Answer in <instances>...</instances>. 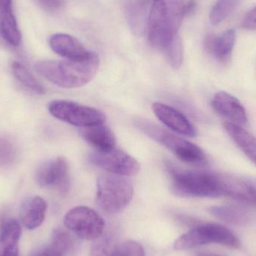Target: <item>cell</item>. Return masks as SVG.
Listing matches in <instances>:
<instances>
[{
	"label": "cell",
	"instance_id": "obj_1",
	"mask_svg": "<svg viewBox=\"0 0 256 256\" xmlns=\"http://www.w3.org/2000/svg\"><path fill=\"white\" fill-rule=\"evenodd\" d=\"M98 68V56L93 52L82 60L43 61L36 66L38 73L52 84L64 88L86 85L94 78Z\"/></svg>",
	"mask_w": 256,
	"mask_h": 256
},
{
	"label": "cell",
	"instance_id": "obj_2",
	"mask_svg": "<svg viewBox=\"0 0 256 256\" xmlns=\"http://www.w3.org/2000/svg\"><path fill=\"white\" fill-rule=\"evenodd\" d=\"M183 0H152L148 19V40L154 48L162 51L178 36L185 16Z\"/></svg>",
	"mask_w": 256,
	"mask_h": 256
},
{
	"label": "cell",
	"instance_id": "obj_3",
	"mask_svg": "<svg viewBox=\"0 0 256 256\" xmlns=\"http://www.w3.org/2000/svg\"><path fill=\"white\" fill-rule=\"evenodd\" d=\"M166 167L171 177L173 191L177 195L200 198L224 196L222 174L182 170L171 162H166Z\"/></svg>",
	"mask_w": 256,
	"mask_h": 256
},
{
	"label": "cell",
	"instance_id": "obj_4",
	"mask_svg": "<svg viewBox=\"0 0 256 256\" xmlns=\"http://www.w3.org/2000/svg\"><path fill=\"white\" fill-rule=\"evenodd\" d=\"M135 126L148 136L168 148L183 162L192 165H204L207 162L206 154L198 146L168 132L152 122L140 118L135 122Z\"/></svg>",
	"mask_w": 256,
	"mask_h": 256
},
{
	"label": "cell",
	"instance_id": "obj_5",
	"mask_svg": "<svg viewBox=\"0 0 256 256\" xmlns=\"http://www.w3.org/2000/svg\"><path fill=\"white\" fill-rule=\"evenodd\" d=\"M216 244L232 249H239L240 240L231 230L218 224H202L192 227L177 239L174 248L177 250L194 249L198 246Z\"/></svg>",
	"mask_w": 256,
	"mask_h": 256
},
{
	"label": "cell",
	"instance_id": "obj_6",
	"mask_svg": "<svg viewBox=\"0 0 256 256\" xmlns=\"http://www.w3.org/2000/svg\"><path fill=\"white\" fill-rule=\"evenodd\" d=\"M132 196V182L126 176L104 174L98 179L96 200L99 207L106 213H120L126 209Z\"/></svg>",
	"mask_w": 256,
	"mask_h": 256
},
{
	"label": "cell",
	"instance_id": "obj_7",
	"mask_svg": "<svg viewBox=\"0 0 256 256\" xmlns=\"http://www.w3.org/2000/svg\"><path fill=\"white\" fill-rule=\"evenodd\" d=\"M48 110L54 118L81 128L102 124L106 120L104 114L98 110L69 100L51 102Z\"/></svg>",
	"mask_w": 256,
	"mask_h": 256
},
{
	"label": "cell",
	"instance_id": "obj_8",
	"mask_svg": "<svg viewBox=\"0 0 256 256\" xmlns=\"http://www.w3.org/2000/svg\"><path fill=\"white\" fill-rule=\"evenodd\" d=\"M64 226L80 238L94 240L104 234L105 221L96 210L78 206L69 210L64 218Z\"/></svg>",
	"mask_w": 256,
	"mask_h": 256
},
{
	"label": "cell",
	"instance_id": "obj_9",
	"mask_svg": "<svg viewBox=\"0 0 256 256\" xmlns=\"http://www.w3.org/2000/svg\"><path fill=\"white\" fill-rule=\"evenodd\" d=\"M88 160L93 165L117 176H135L140 170V164L135 158L115 148L92 152Z\"/></svg>",
	"mask_w": 256,
	"mask_h": 256
},
{
	"label": "cell",
	"instance_id": "obj_10",
	"mask_svg": "<svg viewBox=\"0 0 256 256\" xmlns=\"http://www.w3.org/2000/svg\"><path fill=\"white\" fill-rule=\"evenodd\" d=\"M36 180L40 186H52L62 194L70 188L68 164L64 158L46 161L36 170Z\"/></svg>",
	"mask_w": 256,
	"mask_h": 256
},
{
	"label": "cell",
	"instance_id": "obj_11",
	"mask_svg": "<svg viewBox=\"0 0 256 256\" xmlns=\"http://www.w3.org/2000/svg\"><path fill=\"white\" fill-rule=\"evenodd\" d=\"M156 118L174 132L188 137H195L197 131L192 123L182 112L165 104L156 102L152 106Z\"/></svg>",
	"mask_w": 256,
	"mask_h": 256
},
{
	"label": "cell",
	"instance_id": "obj_12",
	"mask_svg": "<svg viewBox=\"0 0 256 256\" xmlns=\"http://www.w3.org/2000/svg\"><path fill=\"white\" fill-rule=\"evenodd\" d=\"M214 110L228 120V122L243 126L248 122V116L244 106L238 99L226 92H219L212 100Z\"/></svg>",
	"mask_w": 256,
	"mask_h": 256
},
{
	"label": "cell",
	"instance_id": "obj_13",
	"mask_svg": "<svg viewBox=\"0 0 256 256\" xmlns=\"http://www.w3.org/2000/svg\"><path fill=\"white\" fill-rule=\"evenodd\" d=\"M51 49L60 56L68 60H82L90 55V51L73 36L58 33L50 39Z\"/></svg>",
	"mask_w": 256,
	"mask_h": 256
},
{
	"label": "cell",
	"instance_id": "obj_14",
	"mask_svg": "<svg viewBox=\"0 0 256 256\" xmlns=\"http://www.w3.org/2000/svg\"><path fill=\"white\" fill-rule=\"evenodd\" d=\"M236 30L230 28L220 34H210L204 40V48L210 56L220 62H226L234 49Z\"/></svg>",
	"mask_w": 256,
	"mask_h": 256
},
{
	"label": "cell",
	"instance_id": "obj_15",
	"mask_svg": "<svg viewBox=\"0 0 256 256\" xmlns=\"http://www.w3.org/2000/svg\"><path fill=\"white\" fill-rule=\"evenodd\" d=\"M48 204L40 196L31 197L24 202L20 209V219L24 226L28 230L38 228L46 216Z\"/></svg>",
	"mask_w": 256,
	"mask_h": 256
},
{
	"label": "cell",
	"instance_id": "obj_16",
	"mask_svg": "<svg viewBox=\"0 0 256 256\" xmlns=\"http://www.w3.org/2000/svg\"><path fill=\"white\" fill-rule=\"evenodd\" d=\"M0 33L10 44H20L22 36L12 10V0H0Z\"/></svg>",
	"mask_w": 256,
	"mask_h": 256
},
{
	"label": "cell",
	"instance_id": "obj_17",
	"mask_svg": "<svg viewBox=\"0 0 256 256\" xmlns=\"http://www.w3.org/2000/svg\"><path fill=\"white\" fill-rule=\"evenodd\" d=\"M80 132L82 138L94 146L97 150H108L115 148V136L104 123L82 128Z\"/></svg>",
	"mask_w": 256,
	"mask_h": 256
},
{
	"label": "cell",
	"instance_id": "obj_18",
	"mask_svg": "<svg viewBox=\"0 0 256 256\" xmlns=\"http://www.w3.org/2000/svg\"><path fill=\"white\" fill-rule=\"evenodd\" d=\"M224 128L232 140L244 154L256 166V138L242 126L233 123H224Z\"/></svg>",
	"mask_w": 256,
	"mask_h": 256
},
{
	"label": "cell",
	"instance_id": "obj_19",
	"mask_svg": "<svg viewBox=\"0 0 256 256\" xmlns=\"http://www.w3.org/2000/svg\"><path fill=\"white\" fill-rule=\"evenodd\" d=\"M21 227L15 220L4 222L0 231V256H18Z\"/></svg>",
	"mask_w": 256,
	"mask_h": 256
},
{
	"label": "cell",
	"instance_id": "obj_20",
	"mask_svg": "<svg viewBox=\"0 0 256 256\" xmlns=\"http://www.w3.org/2000/svg\"><path fill=\"white\" fill-rule=\"evenodd\" d=\"M212 216L234 226H245L250 222V214L244 208L236 206H214L209 209Z\"/></svg>",
	"mask_w": 256,
	"mask_h": 256
},
{
	"label": "cell",
	"instance_id": "obj_21",
	"mask_svg": "<svg viewBox=\"0 0 256 256\" xmlns=\"http://www.w3.org/2000/svg\"><path fill=\"white\" fill-rule=\"evenodd\" d=\"M14 76L22 86L38 94H44L45 88L31 72L21 63L14 62L12 66Z\"/></svg>",
	"mask_w": 256,
	"mask_h": 256
},
{
	"label": "cell",
	"instance_id": "obj_22",
	"mask_svg": "<svg viewBox=\"0 0 256 256\" xmlns=\"http://www.w3.org/2000/svg\"><path fill=\"white\" fill-rule=\"evenodd\" d=\"M242 0H218L210 10V22L216 26L225 20L239 6Z\"/></svg>",
	"mask_w": 256,
	"mask_h": 256
},
{
	"label": "cell",
	"instance_id": "obj_23",
	"mask_svg": "<svg viewBox=\"0 0 256 256\" xmlns=\"http://www.w3.org/2000/svg\"><path fill=\"white\" fill-rule=\"evenodd\" d=\"M162 52L165 56L166 60L173 68H179L183 62V45L180 36H176Z\"/></svg>",
	"mask_w": 256,
	"mask_h": 256
},
{
	"label": "cell",
	"instance_id": "obj_24",
	"mask_svg": "<svg viewBox=\"0 0 256 256\" xmlns=\"http://www.w3.org/2000/svg\"><path fill=\"white\" fill-rule=\"evenodd\" d=\"M116 249L112 236L104 233L93 242L90 256H114Z\"/></svg>",
	"mask_w": 256,
	"mask_h": 256
},
{
	"label": "cell",
	"instance_id": "obj_25",
	"mask_svg": "<svg viewBox=\"0 0 256 256\" xmlns=\"http://www.w3.org/2000/svg\"><path fill=\"white\" fill-rule=\"evenodd\" d=\"M74 245L73 238L66 230L57 228L52 234L50 246L63 256L68 252Z\"/></svg>",
	"mask_w": 256,
	"mask_h": 256
},
{
	"label": "cell",
	"instance_id": "obj_26",
	"mask_svg": "<svg viewBox=\"0 0 256 256\" xmlns=\"http://www.w3.org/2000/svg\"><path fill=\"white\" fill-rule=\"evenodd\" d=\"M16 158V149L9 140L0 137V166L10 165Z\"/></svg>",
	"mask_w": 256,
	"mask_h": 256
},
{
	"label": "cell",
	"instance_id": "obj_27",
	"mask_svg": "<svg viewBox=\"0 0 256 256\" xmlns=\"http://www.w3.org/2000/svg\"><path fill=\"white\" fill-rule=\"evenodd\" d=\"M116 255L118 256H146L142 246L134 242L127 240L117 248Z\"/></svg>",
	"mask_w": 256,
	"mask_h": 256
},
{
	"label": "cell",
	"instance_id": "obj_28",
	"mask_svg": "<svg viewBox=\"0 0 256 256\" xmlns=\"http://www.w3.org/2000/svg\"><path fill=\"white\" fill-rule=\"evenodd\" d=\"M243 28L248 30H256V7L250 10L242 21Z\"/></svg>",
	"mask_w": 256,
	"mask_h": 256
},
{
	"label": "cell",
	"instance_id": "obj_29",
	"mask_svg": "<svg viewBox=\"0 0 256 256\" xmlns=\"http://www.w3.org/2000/svg\"><path fill=\"white\" fill-rule=\"evenodd\" d=\"M43 7L48 9H56L64 4L66 0H38Z\"/></svg>",
	"mask_w": 256,
	"mask_h": 256
},
{
	"label": "cell",
	"instance_id": "obj_30",
	"mask_svg": "<svg viewBox=\"0 0 256 256\" xmlns=\"http://www.w3.org/2000/svg\"><path fill=\"white\" fill-rule=\"evenodd\" d=\"M32 256H63V255L54 249L52 246H50L45 249L37 251Z\"/></svg>",
	"mask_w": 256,
	"mask_h": 256
},
{
	"label": "cell",
	"instance_id": "obj_31",
	"mask_svg": "<svg viewBox=\"0 0 256 256\" xmlns=\"http://www.w3.org/2000/svg\"><path fill=\"white\" fill-rule=\"evenodd\" d=\"M195 0H189V1L186 2L184 3L185 16L189 14L192 13V12H194V9H195Z\"/></svg>",
	"mask_w": 256,
	"mask_h": 256
},
{
	"label": "cell",
	"instance_id": "obj_32",
	"mask_svg": "<svg viewBox=\"0 0 256 256\" xmlns=\"http://www.w3.org/2000/svg\"><path fill=\"white\" fill-rule=\"evenodd\" d=\"M196 256H222L218 254H212V252H198Z\"/></svg>",
	"mask_w": 256,
	"mask_h": 256
},
{
	"label": "cell",
	"instance_id": "obj_33",
	"mask_svg": "<svg viewBox=\"0 0 256 256\" xmlns=\"http://www.w3.org/2000/svg\"><path fill=\"white\" fill-rule=\"evenodd\" d=\"M250 182L251 185H252V188H254V194H255L256 198V179L252 178H249Z\"/></svg>",
	"mask_w": 256,
	"mask_h": 256
},
{
	"label": "cell",
	"instance_id": "obj_34",
	"mask_svg": "<svg viewBox=\"0 0 256 256\" xmlns=\"http://www.w3.org/2000/svg\"><path fill=\"white\" fill-rule=\"evenodd\" d=\"M118 256L116 255V251L115 256Z\"/></svg>",
	"mask_w": 256,
	"mask_h": 256
}]
</instances>
